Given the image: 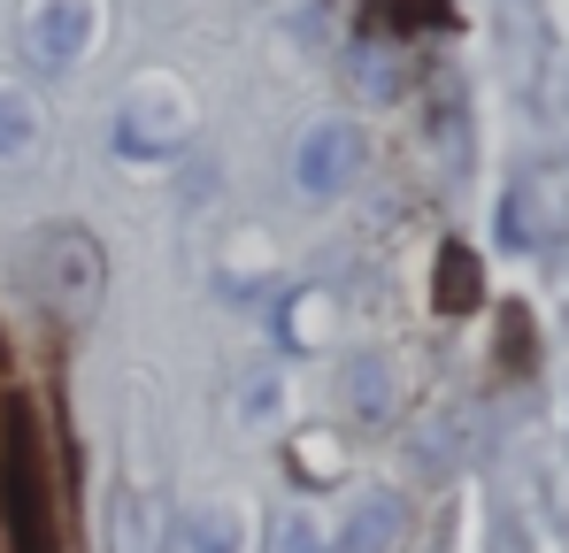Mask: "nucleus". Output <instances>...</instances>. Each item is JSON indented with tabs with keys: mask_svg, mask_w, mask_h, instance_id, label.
<instances>
[{
	"mask_svg": "<svg viewBox=\"0 0 569 553\" xmlns=\"http://www.w3.org/2000/svg\"><path fill=\"white\" fill-rule=\"evenodd\" d=\"M31 284H39V300L47 308H62V315H86L100 300V284H108V270H100V247L86 239V231H39L31 239Z\"/></svg>",
	"mask_w": 569,
	"mask_h": 553,
	"instance_id": "1",
	"label": "nucleus"
},
{
	"mask_svg": "<svg viewBox=\"0 0 569 553\" xmlns=\"http://www.w3.org/2000/svg\"><path fill=\"white\" fill-rule=\"evenodd\" d=\"M355 170H362V131L355 123H316L300 147H292V184L308 192V200H331V192H347L355 184Z\"/></svg>",
	"mask_w": 569,
	"mask_h": 553,
	"instance_id": "2",
	"label": "nucleus"
},
{
	"mask_svg": "<svg viewBox=\"0 0 569 553\" xmlns=\"http://www.w3.org/2000/svg\"><path fill=\"white\" fill-rule=\"evenodd\" d=\"M23 47H31L39 70H70L93 47V0H39L31 23H23Z\"/></svg>",
	"mask_w": 569,
	"mask_h": 553,
	"instance_id": "3",
	"label": "nucleus"
},
{
	"mask_svg": "<svg viewBox=\"0 0 569 553\" xmlns=\"http://www.w3.org/2000/svg\"><path fill=\"white\" fill-rule=\"evenodd\" d=\"M108 553H162V500L123 484L108 507Z\"/></svg>",
	"mask_w": 569,
	"mask_h": 553,
	"instance_id": "4",
	"label": "nucleus"
},
{
	"mask_svg": "<svg viewBox=\"0 0 569 553\" xmlns=\"http://www.w3.org/2000/svg\"><path fill=\"white\" fill-rule=\"evenodd\" d=\"M400 500L392 492H378V500H362L355 515H347V531L331 539V553H392V539H400Z\"/></svg>",
	"mask_w": 569,
	"mask_h": 553,
	"instance_id": "5",
	"label": "nucleus"
},
{
	"mask_svg": "<svg viewBox=\"0 0 569 553\" xmlns=\"http://www.w3.org/2000/svg\"><path fill=\"white\" fill-rule=\"evenodd\" d=\"M186 546L192 553H247V523H239V507L200 500V507L186 515Z\"/></svg>",
	"mask_w": 569,
	"mask_h": 553,
	"instance_id": "6",
	"label": "nucleus"
},
{
	"mask_svg": "<svg viewBox=\"0 0 569 553\" xmlns=\"http://www.w3.org/2000/svg\"><path fill=\"white\" fill-rule=\"evenodd\" d=\"M39 147V108H31V92L0 86V162H23Z\"/></svg>",
	"mask_w": 569,
	"mask_h": 553,
	"instance_id": "7",
	"label": "nucleus"
},
{
	"mask_svg": "<svg viewBox=\"0 0 569 553\" xmlns=\"http://www.w3.org/2000/svg\"><path fill=\"white\" fill-rule=\"evenodd\" d=\"M347 408H355L362 423H385V415H392V369L385 362H355L347 369Z\"/></svg>",
	"mask_w": 569,
	"mask_h": 553,
	"instance_id": "8",
	"label": "nucleus"
},
{
	"mask_svg": "<svg viewBox=\"0 0 569 553\" xmlns=\"http://www.w3.org/2000/svg\"><path fill=\"white\" fill-rule=\"evenodd\" d=\"M323 308H331L323 292H300V300H292V315H284V346H300V354H308V346H323V331H331V315H323Z\"/></svg>",
	"mask_w": 569,
	"mask_h": 553,
	"instance_id": "9",
	"label": "nucleus"
},
{
	"mask_svg": "<svg viewBox=\"0 0 569 553\" xmlns=\"http://www.w3.org/2000/svg\"><path fill=\"white\" fill-rule=\"evenodd\" d=\"M278 553H331V539H323L308 515H284L278 523Z\"/></svg>",
	"mask_w": 569,
	"mask_h": 553,
	"instance_id": "10",
	"label": "nucleus"
},
{
	"mask_svg": "<svg viewBox=\"0 0 569 553\" xmlns=\"http://www.w3.org/2000/svg\"><path fill=\"white\" fill-rule=\"evenodd\" d=\"M470 300H477V270H470V254H447V308L462 315Z\"/></svg>",
	"mask_w": 569,
	"mask_h": 553,
	"instance_id": "11",
	"label": "nucleus"
}]
</instances>
